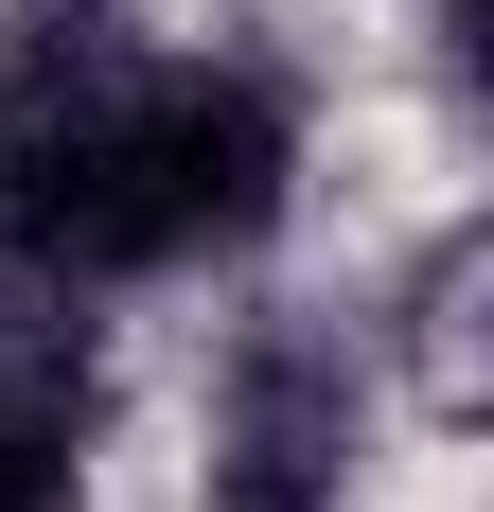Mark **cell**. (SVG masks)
Here are the masks:
<instances>
[{
	"instance_id": "cell-1",
	"label": "cell",
	"mask_w": 494,
	"mask_h": 512,
	"mask_svg": "<svg viewBox=\"0 0 494 512\" xmlns=\"http://www.w3.org/2000/svg\"><path fill=\"white\" fill-rule=\"evenodd\" d=\"M300 106L247 53H142L106 0H18L0 36V301H124L283 230Z\"/></svg>"
},
{
	"instance_id": "cell-2",
	"label": "cell",
	"mask_w": 494,
	"mask_h": 512,
	"mask_svg": "<svg viewBox=\"0 0 494 512\" xmlns=\"http://www.w3.org/2000/svg\"><path fill=\"white\" fill-rule=\"evenodd\" d=\"M212 512H353V354L265 318L212 389Z\"/></svg>"
},
{
	"instance_id": "cell-3",
	"label": "cell",
	"mask_w": 494,
	"mask_h": 512,
	"mask_svg": "<svg viewBox=\"0 0 494 512\" xmlns=\"http://www.w3.org/2000/svg\"><path fill=\"white\" fill-rule=\"evenodd\" d=\"M89 354H71V301H18L0 336V512H89Z\"/></svg>"
}]
</instances>
